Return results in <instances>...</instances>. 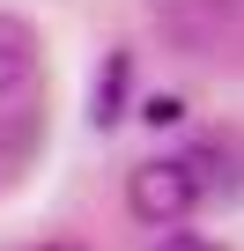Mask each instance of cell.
<instances>
[{
	"label": "cell",
	"instance_id": "cell-2",
	"mask_svg": "<svg viewBox=\"0 0 244 251\" xmlns=\"http://www.w3.org/2000/svg\"><path fill=\"white\" fill-rule=\"evenodd\" d=\"M30 74H37V30L23 15H0V96L23 89Z\"/></svg>",
	"mask_w": 244,
	"mask_h": 251
},
{
	"label": "cell",
	"instance_id": "cell-4",
	"mask_svg": "<svg viewBox=\"0 0 244 251\" xmlns=\"http://www.w3.org/2000/svg\"><path fill=\"white\" fill-rule=\"evenodd\" d=\"M141 118H148V126H178V118H185V103H178V96H148V103H141Z\"/></svg>",
	"mask_w": 244,
	"mask_h": 251
},
{
	"label": "cell",
	"instance_id": "cell-5",
	"mask_svg": "<svg viewBox=\"0 0 244 251\" xmlns=\"http://www.w3.org/2000/svg\"><path fill=\"white\" fill-rule=\"evenodd\" d=\"M156 251H222V244H207V236H192V229H178V236H163Z\"/></svg>",
	"mask_w": 244,
	"mask_h": 251
},
{
	"label": "cell",
	"instance_id": "cell-3",
	"mask_svg": "<svg viewBox=\"0 0 244 251\" xmlns=\"http://www.w3.org/2000/svg\"><path fill=\"white\" fill-rule=\"evenodd\" d=\"M126 74H134L126 52H104V74L89 89V126H118V118H126Z\"/></svg>",
	"mask_w": 244,
	"mask_h": 251
},
{
	"label": "cell",
	"instance_id": "cell-6",
	"mask_svg": "<svg viewBox=\"0 0 244 251\" xmlns=\"http://www.w3.org/2000/svg\"><path fill=\"white\" fill-rule=\"evenodd\" d=\"M52 251H81V244H52Z\"/></svg>",
	"mask_w": 244,
	"mask_h": 251
},
{
	"label": "cell",
	"instance_id": "cell-1",
	"mask_svg": "<svg viewBox=\"0 0 244 251\" xmlns=\"http://www.w3.org/2000/svg\"><path fill=\"white\" fill-rule=\"evenodd\" d=\"M200 200H207V185H200V170H192L185 155H156V163H141V170L126 177V207H134V222H148V229H178Z\"/></svg>",
	"mask_w": 244,
	"mask_h": 251
}]
</instances>
